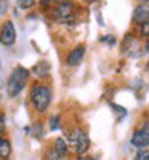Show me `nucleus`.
I'll list each match as a JSON object with an SVG mask.
<instances>
[{
	"mask_svg": "<svg viewBox=\"0 0 149 160\" xmlns=\"http://www.w3.org/2000/svg\"><path fill=\"white\" fill-rule=\"evenodd\" d=\"M31 135H32L34 138H37V139H42V138H44V135H45V127H44L42 120H37V122L32 123V127H31Z\"/></svg>",
	"mask_w": 149,
	"mask_h": 160,
	"instance_id": "nucleus-13",
	"label": "nucleus"
},
{
	"mask_svg": "<svg viewBox=\"0 0 149 160\" xmlns=\"http://www.w3.org/2000/svg\"><path fill=\"white\" fill-rule=\"evenodd\" d=\"M11 151V141L5 135H0V160H8Z\"/></svg>",
	"mask_w": 149,
	"mask_h": 160,
	"instance_id": "nucleus-12",
	"label": "nucleus"
},
{
	"mask_svg": "<svg viewBox=\"0 0 149 160\" xmlns=\"http://www.w3.org/2000/svg\"><path fill=\"white\" fill-rule=\"evenodd\" d=\"M8 10H10V2L8 0H0V18L7 16Z\"/></svg>",
	"mask_w": 149,
	"mask_h": 160,
	"instance_id": "nucleus-22",
	"label": "nucleus"
},
{
	"mask_svg": "<svg viewBox=\"0 0 149 160\" xmlns=\"http://www.w3.org/2000/svg\"><path fill=\"white\" fill-rule=\"evenodd\" d=\"M31 75L34 77V80H47L51 75V64L45 59L35 62L31 68Z\"/></svg>",
	"mask_w": 149,
	"mask_h": 160,
	"instance_id": "nucleus-10",
	"label": "nucleus"
},
{
	"mask_svg": "<svg viewBox=\"0 0 149 160\" xmlns=\"http://www.w3.org/2000/svg\"><path fill=\"white\" fill-rule=\"evenodd\" d=\"M59 125H61V117L59 115H51L48 118V128H50V131H56L59 128Z\"/></svg>",
	"mask_w": 149,
	"mask_h": 160,
	"instance_id": "nucleus-18",
	"label": "nucleus"
},
{
	"mask_svg": "<svg viewBox=\"0 0 149 160\" xmlns=\"http://www.w3.org/2000/svg\"><path fill=\"white\" fill-rule=\"evenodd\" d=\"M143 50V45H140V37L136 35V32H127L122 42V53L127 56H138L136 53Z\"/></svg>",
	"mask_w": 149,
	"mask_h": 160,
	"instance_id": "nucleus-8",
	"label": "nucleus"
},
{
	"mask_svg": "<svg viewBox=\"0 0 149 160\" xmlns=\"http://www.w3.org/2000/svg\"><path fill=\"white\" fill-rule=\"evenodd\" d=\"M109 108L114 111V114L117 115V118H125L127 117V109L124 108V106H119L116 102H109Z\"/></svg>",
	"mask_w": 149,
	"mask_h": 160,
	"instance_id": "nucleus-16",
	"label": "nucleus"
},
{
	"mask_svg": "<svg viewBox=\"0 0 149 160\" xmlns=\"http://www.w3.org/2000/svg\"><path fill=\"white\" fill-rule=\"evenodd\" d=\"M133 160H149V148L146 149H138L136 154H135Z\"/></svg>",
	"mask_w": 149,
	"mask_h": 160,
	"instance_id": "nucleus-19",
	"label": "nucleus"
},
{
	"mask_svg": "<svg viewBox=\"0 0 149 160\" xmlns=\"http://www.w3.org/2000/svg\"><path fill=\"white\" fill-rule=\"evenodd\" d=\"M135 32L140 38H149V22H143L140 26H135Z\"/></svg>",
	"mask_w": 149,
	"mask_h": 160,
	"instance_id": "nucleus-14",
	"label": "nucleus"
},
{
	"mask_svg": "<svg viewBox=\"0 0 149 160\" xmlns=\"http://www.w3.org/2000/svg\"><path fill=\"white\" fill-rule=\"evenodd\" d=\"M7 131V125H5V114L0 111V135H5Z\"/></svg>",
	"mask_w": 149,
	"mask_h": 160,
	"instance_id": "nucleus-23",
	"label": "nucleus"
},
{
	"mask_svg": "<svg viewBox=\"0 0 149 160\" xmlns=\"http://www.w3.org/2000/svg\"><path fill=\"white\" fill-rule=\"evenodd\" d=\"M0 69H2V68H0Z\"/></svg>",
	"mask_w": 149,
	"mask_h": 160,
	"instance_id": "nucleus-27",
	"label": "nucleus"
},
{
	"mask_svg": "<svg viewBox=\"0 0 149 160\" xmlns=\"http://www.w3.org/2000/svg\"><path fill=\"white\" fill-rule=\"evenodd\" d=\"M16 43V28L11 19H3L0 24V45L11 48Z\"/></svg>",
	"mask_w": 149,
	"mask_h": 160,
	"instance_id": "nucleus-7",
	"label": "nucleus"
},
{
	"mask_svg": "<svg viewBox=\"0 0 149 160\" xmlns=\"http://www.w3.org/2000/svg\"><path fill=\"white\" fill-rule=\"evenodd\" d=\"M79 11H80V5L75 0H61V2H58L55 7L48 10V16L56 24L71 26L79 19Z\"/></svg>",
	"mask_w": 149,
	"mask_h": 160,
	"instance_id": "nucleus-2",
	"label": "nucleus"
},
{
	"mask_svg": "<svg viewBox=\"0 0 149 160\" xmlns=\"http://www.w3.org/2000/svg\"><path fill=\"white\" fill-rule=\"evenodd\" d=\"M138 2H146V3H149V0H138Z\"/></svg>",
	"mask_w": 149,
	"mask_h": 160,
	"instance_id": "nucleus-26",
	"label": "nucleus"
},
{
	"mask_svg": "<svg viewBox=\"0 0 149 160\" xmlns=\"http://www.w3.org/2000/svg\"><path fill=\"white\" fill-rule=\"evenodd\" d=\"M143 51L146 53V55H149V38H146L143 42Z\"/></svg>",
	"mask_w": 149,
	"mask_h": 160,
	"instance_id": "nucleus-24",
	"label": "nucleus"
},
{
	"mask_svg": "<svg viewBox=\"0 0 149 160\" xmlns=\"http://www.w3.org/2000/svg\"><path fill=\"white\" fill-rule=\"evenodd\" d=\"M130 144L135 149H146L149 148V118H143L138 123V127L133 130Z\"/></svg>",
	"mask_w": 149,
	"mask_h": 160,
	"instance_id": "nucleus-5",
	"label": "nucleus"
},
{
	"mask_svg": "<svg viewBox=\"0 0 149 160\" xmlns=\"http://www.w3.org/2000/svg\"><path fill=\"white\" fill-rule=\"evenodd\" d=\"M100 42L103 45H106V47H116L117 45V38L114 35H111V34H104V35L100 37Z\"/></svg>",
	"mask_w": 149,
	"mask_h": 160,
	"instance_id": "nucleus-17",
	"label": "nucleus"
},
{
	"mask_svg": "<svg viewBox=\"0 0 149 160\" xmlns=\"http://www.w3.org/2000/svg\"><path fill=\"white\" fill-rule=\"evenodd\" d=\"M85 56H87V45L85 43H77L74 45L72 48L67 50L66 56H64V64L66 68H79L80 64L85 61Z\"/></svg>",
	"mask_w": 149,
	"mask_h": 160,
	"instance_id": "nucleus-6",
	"label": "nucleus"
},
{
	"mask_svg": "<svg viewBox=\"0 0 149 160\" xmlns=\"http://www.w3.org/2000/svg\"><path fill=\"white\" fill-rule=\"evenodd\" d=\"M58 2H61V0H39V5L42 7L44 10H47V11H48L51 7H55Z\"/></svg>",
	"mask_w": 149,
	"mask_h": 160,
	"instance_id": "nucleus-20",
	"label": "nucleus"
},
{
	"mask_svg": "<svg viewBox=\"0 0 149 160\" xmlns=\"http://www.w3.org/2000/svg\"><path fill=\"white\" fill-rule=\"evenodd\" d=\"M66 141H67V144H69V148L74 151L75 155L88 154V149L91 146L88 133L82 127H72L66 133Z\"/></svg>",
	"mask_w": 149,
	"mask_h": 160,
	"instance_id": "nucleus-4",
	"label": "nucleus"
},
{
	"mask_svg": "<svg viewBox=\"0 0 149 160\" xmlns=\"http://www.w3.org/2000/svg\"><path fill=\"white\" fill-rule=\"evenodd\" d=\"M51 148L55 149L63 158H66L67 155H69V152H71L69 144H67L66 138H63V136H59V138H56L55 141H53V146H51Z\"/></svg>",
	"mask_w": 149,
	"mask_h": 160,
	"instance_id": "nucleus-11",
	"label": "nucleus"
},
{
	"mask_svg": "<svg viewBox=\"0 0 149 160\" xmlns=\"http://www.w3.org/2000/svg\"><path fill=\"white\" fill-rule=\"evenodd\" d=\"M77 160H95V158L88 154H84V155H77Z\"/></svg>",
	"mask_w": 149,
	"mask_h": 160,
	"instance_id": "nucleus-25",
	"label": "nucleus"
},
{
	"mask_svg": "<svg viewBox=\"0 0 149 160\" xmlns=\"http://www.w3.org/2000/svg\"><path fill=\"white\" fill-rule=\"evenodd\" d=\"M31 77H32L31 69L24 68L21 64L15 66L7 77V95H8V98H11V99L18 98L23 93V90L29 85Z\"/></svg>",
	"mask_w": 149,
	"mask_h": 160,
	"instance_id": "nucleus-3",
	"label": "nucleus"
},
{
	"mask_svg": "<svg viewBox=\"0 0 149 160\" xmlns=\"http://www.w3.org/2000/svg\"><path fill=\"white\" fill-rule=\"evenodd\" d=\"M39 0H16V7L23 11H29L37 5Z\"/></svg>",
	"mask_w": 149,
	"mask_h": 160,
	"instance_id": "nucleus-15",
	"label": "nucleus"
},
{
	"mask_svg": "<svg viewBox=\"0 0 149 160\" xmlns=\"http://www.w3.org/2000/svg\"><path fill=\"white\" fill-rule=\"evenodd\" d=\"M143 22H149V3L138 2L131 11V24L140 26Z\"/></svg>",
	"mask_w": 149,
	"mask_h": 160,
	"instance_id": "nucleus-9",
	"label": "nucleus"
},
{
	"mask_svg": "<svg viewBox=\"0 0 149 160\" xmlns=\"http://www.w3.org/2000/svg\"><path fill=\"white\" fill-rule=\"evenodd\" d=\"M45 160H63V157L53 149V148H50L48 151H47V154H45Z\"/></svg>",
	"mask_w": 149,
	"mask_h": 160,
	"instance_id": "nucleus-21",
	"label": "nucleus"
},
{
	"mask_svg": "<svg viewBox=\"0 0 149 160\" xmlns=\"http://www.w3.org/2000/svg\"><path fill=\"white\" fill-rule=\"evenodd\" d=\"M28 102L34 114L44 115L53 102V87L47 80H34L29 85Z\"/></svg>",
	"mask_w": 149,
	"mask_h": 160,
	"instance_id": "nucleus-1",
	"label": "nucleus"
}]
</instances>
